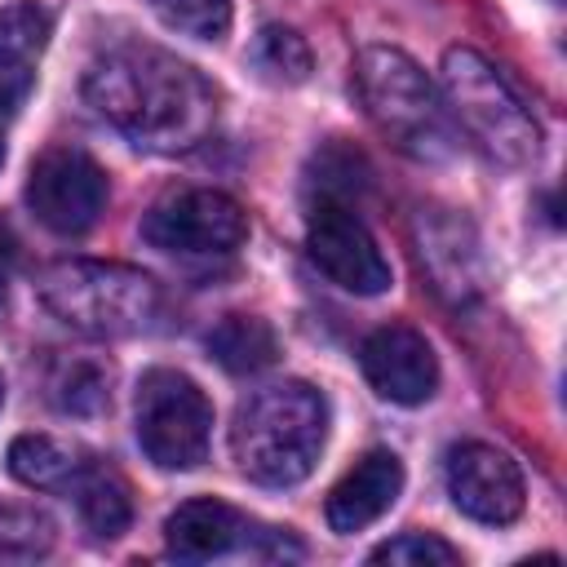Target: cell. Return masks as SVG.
Segmentation results:
<instances>
[{
    "label": "cell",
    "mask_w": 567,
    "mask_h": 567,
    "mask_svg": "<svg viewBox=\"0 0 567 567\" xmlns=\"http://www.w3.org/2000/svg\"><path fill=\"white\" fill-rule=\"evenodd\" d=\"M89 106L155 155L195 151L217 124L213 84L155 44H115L84 71Z\"/></svg>",
    "instance_id": "obj_1"
},
{
    "label": "cell",
    "mask_w": 567,
    "mask_h": 567,
    "mask_svg": "<svg viewBox=\"0 0 567 567\" xmlns=\"http://www.w3.org/2000/svg\"><path fill=\"white\" fill-rule=\"evenodd\" d=\"M328 439V403L306 381H275L248 394L230 425V452L248 483L292 487L301 483Z\"/></svg>",
    "instance_id": "obj_2"
},
{
    "label": "cell",
    "mask_w": 567,
    "mask_h": 567,
    "mask_svg": "<svg viewBox=\"0 0 567 567\" xmlns=\"http://www.w3.org/2000/svg\"><path fill=\"white\" fill-rule=\"evenodd\" d=\"M35 292L53 319L84 337H133L159 315V284L124 261H53L40 270Z\"/></svg>",
    "instance_id": "obj_3"
},
{
    "label": "cell",
    "mask_w": 567,
    "mask_h": 567,
    "mask_svg": "<svg viewBox=\"0 0 567 567\" xmlns=\"http://www.w3.org/2000/svg\"><path fill=\"white\" fill-rule=\"evenodd\" d=\"M354 84L377 128L416 159L452 155V128L430 75L390 44H372L354 58Z\"/></svg>",
    "instance_id": "obj_4"
},
{
    "label": "cell",
    "mask_w": 567,
    "mask_h": 567,
    "mask_svg": "<svg viewBox=\"0 0 567 567\" xmlns=\"http://www.w3.org/2000/svg\"><path fill=\"white\" fill-rule=\"evenodd\" d=\"M443 93L456 124L501 164H532L540 155V128L501 71L474 49L443 53Z\"/></svg>",
    "instance_id": "obj_5"
},
{
    "label": "cell",
    "mask_w": 567,
    "mask_h": 567,
    "mask_svg": "<svg viewBox=\"0 0 567 567\" xmlns=\"http://www.w3.org/2000/svg\"><path fill=\"white\" fill-rule=\"evenodd\" d=\"M133 416H137V443L159 470H195L208 456L213 403L190 377L173 368H151L137 381Z\"/></svg>",
    "instance_id": "obj_6"
},
{
    "label": "cell",
    "mask_w": 567,
    "mask_h": 567,
    "mask_svg": "<svg viewBox=\"0 0 567 567\" xmlns=\"http://www.w3.org/2000/svg\"><path fill=\"white\" fill-rule=\"evenodd\" d=\"M248 235L244 208L221 190H177L142 217V239L159 252L217 257L235 252Z\"/></svg>",
    "instance_id": "obj_7"
},
{
    "label": "cell",
    "mask_w": 567,
    "mask_h": 567,
    "mask_svg": "<svg viewBox=\"0 0 567 567\" xmlns=\"http://www.w3.org/2000/svg\"><path fill=\"white\" fill-rule=\"evenodd\" d=\"M27 204L53 235H84L106 208V173L75 146H53L31 164Z\"/></svg>",
    "instance_id": "obj_8"
},
{
    "label": "cell",
    "mask_w": 567,
    "mask_h": 567,
    "mask_svg": "<svg viewBox=\"0 0 567 567\" xmlns=\"http://www.w3.org/2000/svg\"><path fill=\"white\" fill-rule=\"evenodd\" d=\"M306 248L315 266L354 297H381L390 288V261L381 257L372 230L341 199H319L310 208Z\"/></svg>",
    "instance_id": "obj_9"
},
{
    "label": "cell",
    "mask_w": 567,
    "mask_h": 567,
    "mask_svg": "<svg viewBox=\"0 0 567 567\" xmlns=\"http://www.w3.org/2000/svg\"><path fill=\"white\" fill-rule=\"evenodd\" d=\"M447 496L452 505L487 527H505L523 514V474L492 443H461L447 452Z\"/></svg>",
    "instance_id": "obj_10"
},
{
    "label": "cell",
    "mask_w": 567,
    "mask_h": 567,
    "mask_svg": "<svg viewBox=\"0 0 567 567\" xmlns=\"http://www.w3.org/2000/svg\"><path fill=\"white\" fill-rule=\"evenodd\" d=\"M359 368L381 399L403 408H416L439 390V359L430 341L408 323H385L368 332L359 346Z\"/></svg>",
    "instance_id": "obj_11"
},
{
    "label": "cell",
    "mask_w": 567,
    "mask_h": 567,
    "mask_svg": "<svg viewBox=\"0 0 567 567\" xmlns=\"http://www.w3.org/2000/svg\"><path fill=\"white\" fill-rule=\"evenodd\" d=\"M403 492V461L385 447H372L363 452L346 474L341 483L328 492V527L350 536V532H363L368 523H377Z\"/></svg>",
    "instance_id": "obj_12"
},
{
    "label": "cell",
    "mask_w": 567,
    "mask_h": 567,
    "mask_svg": "<svg viewBox=\"0 0 567 567\" xmlns=\"http://www.w3.org/2000/svg\"><path fill=\"white\" fill-rule=\"evenodd\" d=\"M248 532H252L248 518L239 509H230L226 501H213V496L177 505L164 523L168 554L182 563H213V558L248 545Z\"/></svg>",
    "instance_id": "obj_13"
},
{
    "label": "cell",
    "mask_w": 567,
    "mask_h": 567,
    "mask_svg": "<svg viewBox=\"0 0 567 567\" xmlns=\"http://www.w3.org/2000/svg\"><path fill=\"white\" fill-rule=\"evenodd\" d=\"M421 261H425L434 288L452 301H465L470 292L483 288L478 244H474L470 226L456 217H439V208L421 213Z\"/></svg>",
    "instance_id": "obj_14"
},
{
    "label": "cell",
    "mask_w": 567,
    "mask_h": 567,
    "mask_svg": "<svg viewBox=\"0 0 567 567\" xmlns=\"http://www.w3.org/2000/svg\"><path fill=\"white\" fill-rule=\"evenodd\" d=\"M111 363L84 354H58L44 372V394L66 416H97L111 408Z\"/></svg>",
    "instance_id": "obj_15"
},
{
    "label": "cell",
    "mask_w": 567,
    "mask_h": 567,
    "mask_svg": "<svg viewBox=\"0 0 567 567\" xmlns=\"http://www.w3.org/2000/svg\"><path fill=\"white\" fill-rule=\"evenodd\" d=\"M89 456L75 443H62L53 434H18L9 443V474L40 492H71Z\"/></svg>",
    "instance_id": "obj_16"
},
{
    "label": "cell",
    "mask_w": 567,
    "mask_h": 567,
    "mask_svg": "<svg viewBox=\"0 0 567 567\" xmlns=\"http://www.w3.org/2000/svg\"><path fill=\"white\" fill-rule=\"evenodd\" d=\"M208 354H213L226 372L248 377V372H261V368L275 363L279 341H275V332H270L266 319H257V315H226V319L208 332Z\"/></svg>",
    "instance_id": "obj_17"
},
{
    "label": "cell",
    "mask_w": 567,
    "mask_h": 567,
    "mask_svg": "<svg viewBox=\"0 0 567 567\" xmlns=\"http://www.w3.org/2000/svg\"><path fill=\"white\" fill-rule=\"evenodd\" d=\"M71 492H75L80 518H84V527H89L93 536H106V540H111V536H120V532L128 527L133 501H128V483H124L115 470L89 461V465L80 470V478L71 483Z\"/></svg>",
    "instance_id": "obj_18"
},
{
    "label": "cell",
    "mask_w": 567,
    "mask_h": 567,
    "mask_svg": "<svg viewBox=\"0 0 567 567\" xmlns=\"http://www.w3.org/2000/svg\"><path fill=\"white\" fill-rule=\"evenodd\" d=\"M49 31H53V18L35 0L9 4L0 13V75H13V80L31 84V66L44 53Z\"/></svg>",
    "instance_id": "obj_19"
},
{
    "label": "cell",
    "mask_w": 567,
    "mask_h": 567,
    "mask_svg": "<svg viewBox=\"0 0 567 567\" xmlns=\"http://www.w3.org/2000/svg\"><path fill=\"white\" fill-rule=\"evenodd\" d=\"M252 62L275 84H301L310 75V44L292 27L270 22V27H261V35L252 44Z\"/></svg>",
    "instance_id": "obj_20"
},
{
    "label": "cell",
    "mask_w": 567,
    "mask_h": 567,
    "mask_svg": "<svg viewBox=\"0 0 567 567\" xmlns=\"http://www.w3.org/2000/svg\"><path fill=\"white\" fill-rule=\"evenodd\" d=\"M53 549V523L35 509H0V563H35Z\"/></svg>",
    "instance_id": "obj_21"
},
{
    "label": "cell",
    "mask_w": 567,
    "mask_h": 567,
    "mask_svg": "<svg viewBox=\"0 0 567 567\" xmlns=\"http://www.w3.org/2000/svg\"><path fill=\"white\" fill-rule=\"evenodd\" d=\"M155 18L195 40H221L230 31V0H151Z\"/></svg>",
    "instance_id": "obj_22"
},
{
    "label": "cell",
    "mask_w": 567,
    "mask_h": 567,
    "mask_svg": "<svg viewBox=\"0 0 567 567\" xmlns=\"http://www.w3.org/2000/svg\"><path fill=\"white\" fill-rule=\"evenodd\" d=\"M368 558L372 563H394V567H456L461 563V554L434 532H403V536L377 545Z\"/></svg>",
    "instance_id": "obj_23"
},
{
    "label": "cell",
    "mask_w": 567,
    "mask_h": 567,
    "mask_svg": "<svg viewBox=\"0 0 567 567\" xmlns=\"http://www.w3.org/2000/svg\"><path fill=\"white\" fill-rule=\"evenodd\" d=\"M13 266H18V239H13V230L0 221V315H4V297H9Z\"/></svg>",
    "instance_id": "obj_24"
},
{
    "label": "cell",
    "mask_w": 567,
    "mask_h": 567,
    "mask_svg": "<svg viewBox=\"0 0 567 567\" xmlns=\"http://www.w3.org/2000/svg\"><path fill=\"white\" fill-rule=\"evenodd\" d=\"M27 89H31L27 80H13V75H0V115H13Z\"/></svg>",
    "instance_id": "obj_25"
},
{
    "label": "cell",
    "mask_w": 567,
    "mask_h": 567,
    "mask_svg": "<svg viewBox=\"0 0 567 567\" xmlns=\"http://www.w3.org/2000/svg\"><path fill=\"white\" fill-rule=\"evenodd\" d=\"M0 408H4V377H0Z\"/></svg>",
    "instance_id": "obj_26"
},
{
    "label": "cell",
    "mask_w": 567,
    "mask_h": 567,
    "mask_svg": "<svg viewBox=\"0 0 567 567\" xmlns=\"http://www.w3.org/2000/svg\"><path fill=\"white\" fill-rule=\"evenodd\" d=\"M0 164H4V142H0Z\"/></svg>",
    "instance_id": "obj_27"
}]
</instances>
